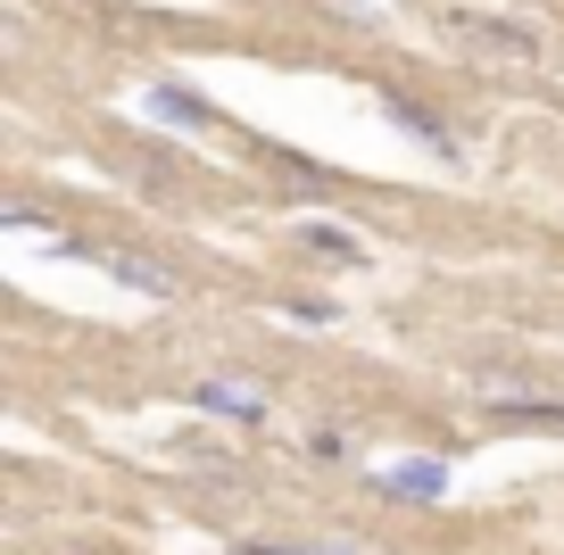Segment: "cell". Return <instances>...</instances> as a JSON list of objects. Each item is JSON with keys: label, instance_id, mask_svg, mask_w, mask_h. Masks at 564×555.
<instances>
[{"label": "cell", "instance_id": "cell-1", "mask_svg": "<svg viewBox=\"0 0 564 555\" xmlns=\"http://www.w3.org/2000/svg\"><path fill=\"white\" fill-rule=\"evenodd\" d=\"M373 498H390V505H441L448 498V465H441V456L382 465V472H373Z\"/></svg>", "mask_w": 564, "mask_h": 555}, {"label": "cell", "instance_id": "cell-2", "mask_svg": "<svg viewBox=\"0 0 564 555\" xmlns=\"http://www.w3.org/2000/svg\"><path fill=\"white\" fill-rule=\"evenodd\" d=\"M481 406L498 423H547V432H564V399H547L531 382H481Z\"/></svg>", "mask_w": 564, "mask_h": 555}, {"label": "cell", "instance_id": "cell-3", "mask_svg": "<svg viewBox=\"0 0 564 555\" xmlns=\"http://www.w3.org/2000/svg\"><path fill=\"white\" fill-rule=\"evenodd\" d=\"M192 406L199 415H232V423H265V390L258 382H199Z\"/></svg>", "mask_w": 564, "mask_h": 555}, {"label": "cell", "instance_id": "cell-4", "mask_svg": "<svg viewBox=\"0 0 564 555\" xmlns=\"http://www.w3.org/2000/svg\"><path fill=\"white\" fill-rule=\"evenodd\" d=\"M100 274H108V282H124V291H141V298H175V274H166V265L124 258V249H100Z\"/></svg>", "mask_w": 564, "mask_h": 555}, {"label": "cell", "instance_id": "cell-5", "mask_svg": "<svg viewBox=\"0 0 564 555\" xmlns=\"http://www.w3.org/2000/svg\"><path fill=\"white\" fill-rule=\"evenodd\" d=\"M241 555H373L349 531H316V538H241Z\"/></svg>", "mask_w": 564, "mask_h": 555}, {"label": "cell", "instance_id": "cell-6", "mask_svg": "<svg viewBox=\"0 0 564 555\" xmlns=\"http://www.w3.org/2000/svg\"><path fill=\"white\" fill-rule=\"evenodd\" d=\"M150 117L183 124V133H208V124H216V108H208V100H192L183 84H159V91H150Z\"/></svg>", "mask_w": 564, "mask_h": 555}, {"label": "cell", "instance_id": "cell-7", "mask_svg": "<svg viewBox=\"0 0 564 555\" xmlns=\"http://www.w3.org/2000/svg\"><path fill=\"white\" fill-rule=\"evenodd\" d=\"M390 124H406V133H415V141H432V150H441V157H457V133H448V124L441 117H432V108H415V100H399V91H390Z\"/></svg>", "mask_w": 564, "mask_h": 555}, {"label": "cell", "instance_id": "cell-8", "mask_svg": "<svg viewBox=\"0 0 564 555\" xmlns=\"http://www.w3.org/2000/svg\"><path fill=\"white\" fill-rule=\"evenodd\" d=\"M307 249H324V258H340V265H357V241L340 225H307Z\"/></svg>", "mask_w": 564, "mask_h": 555}, {"label": "cell", "instance_id": "cell-9", "mask_svg": "<svg viewBox=\"0 0 564 555\" xmlns=\"http://www.w3.org/2000/svg\"><path fill=\"white\" fill-rule=\"evenodd\" d=\"M307 448H316L324 465H340V456H357V432H340V423H324V432L307 439Z\"/></svg>", "mask_w": 564, "mask_h": 555}]
</instances>
